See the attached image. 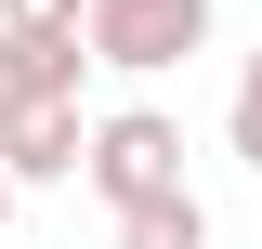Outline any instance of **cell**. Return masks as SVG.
Returning a JSON list of instances; mask_svg holds the SVG:
<instances>
[{
    "instance_id": "cell-1",
    "label": "cell",
    "mask_w": 262,
    "mask_h": 249,
    "mask_svg": "<svg viewBox=\"0 0 262 249\" xmlns=\"http://www.w3.org/2000/svg\"><path fill=\"white\" fill-rule=\"evenodd\" d=\"M79 184H92L105 210H158V197H184V118H170V105H105Z\"/></svg>"
},
{
    "instance_id": "cell-2",
    "label": "cell",
    "mask_w": 262,
    "mask_h": 249,
    "mask_svg": "<svg viewBox=\"0 0 262 249\" xmlns=\"http://www.w3.org/2000/svg\"><path fill=\"white\" fill-rule=\"evenodd\" d=\"M210 27H223V0H92L79 53L118 66V79H170L184 53H210Z\"/></svg>"
},
{
    "instance_id": "cell-3",
    "label": "cell",
    "mask_w": 262,
    "mask_h": 249,
    "mask_svg": "<svg viewBox=\"0 0 262 249\" xmlns=\"http://www.w3.org/2000/svg\"><path fill=\"white\" fill-rule=\"evenodd\" d=\"M79 79H92V53L79 39H13L0 27V131L53 118V105H79Z\"/></svg>"
},
{
    "instance_id": "cell-4",
    "label": "cell",
    "mask_w": 262,
    "mask_h": 249,
    "mask_svg": "<svg viewBox=\"0 0 262 249\" xmlns=\"http://www.w3.org/2000/svg\"><path fill=\"white\" fill-rule=\"evenodd\" d=\"M79 157H92V118H79V105H53V118L0 131V184H13V197H27V184H66Z\"/></svg>"
},
{
    "instance_id": "cell-5",
    "label": "cell",
    "mask_w": 262,
    "mask_h": 249,
    "mask_svg": "<svg viewBox=\"0 0 262 249\" xmlns=\"http://www.w3.org/2000/svg\"><path fill=\"white\" fill-rule=\"evenodd\" d=\"M118 249H210V197H158V210H118Z\"/></svg>"
},
{
    "instance_id": "cell-6",
    "label": "cell",
    "mask_w": 262,
    "mask_h": 249,
    "mask_svg": "<svg viewBox=\"0 0 262 249\" xmlns=\"http://www.w3.org/2000/svg\"><path fill=\"white\" fill-rule=\"evenodd\" d=\"M223 144H236V171H262V53L236 66V92H223Z\"/></svg>"
},
{
    "instance_id": "cell-7",
    "label": "cell",
    "mask_w": 262,
    "mask_h": 249,
    "mask_svg": "<svg viewBox=\"0 0 262 249\" xmlns=\"http://www.w3.org/2000/svg\"><path fill=\"white\" fill-rule=\"evenodd\" d=\"M79 13H92V0H0L13 39H79Z\"/></svg>"
},
{
    "instance_id": "cell-8",
    "label": "cell",
    "mask_w": 262,
    "mask_h": 249,
    "mask_svg": "<svg viewBox=\"0 0 262 249\" xmlns=\"http://www.w3.org/2000/svg\"><path fill=\"white\" fill-rule=\"evenodd\" d=\"M0 236H13V184H0Z\"/></svg>"
}]
</instances>
